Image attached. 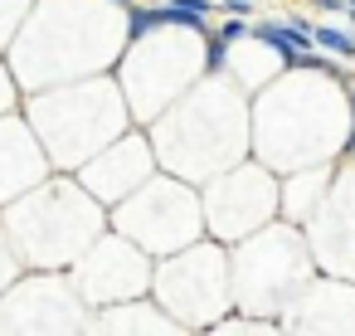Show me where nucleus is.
Segmentation results:
<instances>
[{
    "label": "nucleus",
    "mask_w": 355,
    "mask_h": 336,
    "mask_svg": "<svg viewBox=\"0 0 355 336\" xmlns=\"http://www.w3.org/2000/svg\"><path fill=\"white\" fill-rule=\"evenodd\" d=\"M345 156H355V127H350V142H345Z\"/></svg>",
    "instance_id": "obj_9"
},
{
    "label": "nucleus",
    "mask_w": 355,
    "mask_h": 336,
    "mask_svg": "<svg viewBox=\"0 0 355 336\" xmlns=\"http://www.w3.org/2000/svg\"><path fill=\"white\" fill-rule=\"evenodd\" d=\"M311 44H321V49H331L340 59H355V35H345L336 25H311Z\"/></svg>",
    "instance_id": "obj_2"
},
{
    "label": "nucleus",
    "mask_w": 355,
    "mask_h": 336,
    "mask_svg": "<svg viewBox=\"0 0 355 336\" xmlns=\"http://www.w3.org/2000/svg\"><path fill=\"white\" fill-rule=\"evenodd\" d=\"M112 6H132V0H112Z\"/></svg>",
    "instance_id": "obj_11"
},
{
    "label": "nucleus",
    "mask_w": 355,
    "mask_h": 336,
    "mask_svg": "<svg viewBox=\"0 0 355 336\" xmlns=\"http://www.w3.org/2000/svg\"><path fill=\"white\" fill-rule=\"evenodd\" d=\"M214 35H219L224 44H234V40H243V35H248V20H224V25H219Z\"/></svg>",
    "instance_id": "obj_6"
},
{
    "label": "nucleus",
    "mask_w": 355,
    "mask_h": 336,
    "mask_svg": "<svg viewBox=\"0 0 355 336\" xmlns=\"http://www.w3.org/2000/svg\"><path fill=\"white\" fill-rule=\"evenodd\" d=\"M350 20H355V15H350Z\"/></svg>",
    "instance_id": "obj_13"
},
{
    "label": "nucleus",
    "mask_w": 355,
    "mask_h": 336,
    "mask_svg": "<svg viewBox=\"0 0 355 336\" xmlns=\"http://www.w3.org/2000/svg\"><path fill=\"white\" fill-rule=\"evenodd\" d=\"M350 117H355V83H350Z\"/></svg>",
    "instance_id": "obj_10"
},
{
    "label": "nucleus",
    "mask_w": 355,
    "mask_h": 336,
    "mask_svg": "<svg viewBox=\"0 0 355 336\" xmlns=\"http://www.w3.org/2000/svg\"><path fill=\"white\" fill-rule=\"evenodd\" d=\"M151 30H161V6H132L127 10V40H146Z\"/></svg>",
    "instance_id": "obj_3"
},
{
    "label": "nucleus",
    "mask_w": 355,
    "mask_h": 336,
    "mask_svg": "<svg viewBox=\"0 0 355 336\" xmlns=\"http://www.w3.org/2000/svg\"><path fill=\"white\" fill-rule=\"evenodd\" d=\"M224 64H229V44L209 30V44H205V69H209V74H224Z\"/></svg>",
    "instance_id": "obj_4"
},
{
    "label": "nucleus",
    "mask_w": 355,
    "mask_h": 336,
    "mask_svg": "<svg viewBox=\"0 0 355 336\" xmlns=\"http://www.w3.org/2000/svg\"><path fill=\"white\" fill-rule=\"evenodd\" d=\"M171 10L195 15V20H205V25H209V15H214V0H171Z\"/></svg>",
    "instance_id": "obj_5"
},
{
    "label": "nucleus",
    "mask_w": 355,
    "mask_h": 336,
    "mask_svg": "<svg viewBox=\"0 0 355 336\" xmlns=\"http://www.w3.org/2000/svg\"><path fill=\"white\" fill-rule=\"evenodd\" d=\"M253 40H263L287 69L297 64V54H311V35H302V30L282 25V20H263V25H253Z\"/></svg>",
    "instance_id": "obj_1"
},
{
    "label": "nucleus",
    "mask_w": 355,
    "mask_h": 336,
    "mask_svg": "<svg viewBox=\"0 0 355 336\" xmlns=\"http://www.w3.org/2000/svg\"><path fill=\"white\" fill-rule=\"evenodd\" d=\"M316 6H326V10H340V6H345V0H316Z\"/></svg>",
    "instance_id": "obj_8"
},
{
    "label": "nucleus",
    "mask_w": 355,
    "mask_h": 336,
    "mask_svg": "<svg viewBox=\"0 0 355 336\" xmlns=\"http://www.w3.org/2000/svg\"><path fill=\"white\" fill-rule=\"evenodd\" d=\"M224 10H229V20H248L253 15V0H224Z\"/></svg>",
    "instance_id": "obj_7"
},
{
    "label": "nucleus",
    "mask_w": 355,
    "mask_h": 336,
    "mask_svg": "<svg viewBox=\"0 0 355 336\" xmlns=\"http://www.w3.org/2000/svg\"><path fill=\"white\" fill-rule=\"evenodd\" d=\"M345 6H350V15H355V0H345Z\"/></svg>",
    "instance_id": "obj_12"
}]
</instances>
